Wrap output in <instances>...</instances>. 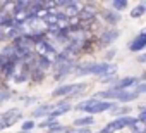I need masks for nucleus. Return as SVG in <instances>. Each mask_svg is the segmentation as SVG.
I'll return each mask as SVG.
<instances>
[{"instance_id": "7", "label": "nucleus", "mask_w": 146, "mask_h": 133, "mask_svg": "<svg viewBox=\"0 0 146 133\" xmlns=\"http://www.w3.org/2000/svg\"><path fill=\"white\" fill-rule=\"evenodd\" d=\"M137 81V78H134V76H127V78H124V80H120L119 83H115V90H119V92H124V88H129V87H132L134 83Z\"/></svg>"}, {"instance_id": "15", "label": "nucleus", "mask_w": 146, "mask_h": 133, "mask_svg": "<svg viewBox=\"0 0 146 133\" xmlns=\"http://www.w3.org/2000/svg\"><path fill=\"white\" fill-rule=\"evenodd\" d=\"M112 7H113L115 11H124V9L127 7V2H125V0H113V2H112Z\"/></svg>"}, {"instance_id": "3", "label": "nucleus", "mask_w": 146, "mask_h": 133, "mask_svg": "<svg viewBox=\"0 0 146 133\" xmlns=\"http://www.w3.org/2000/svg\"><path fill=\"white\" fill-rule=\"evenodd\" d=\"M137 123V119H134V118H131V116H120V118H117L115 121H112V123H108L100 133H115V131H119V130H122V128H125V126H134Z\"/></svg>"}, {"instance_id": "4", "label": "nucleus", "mask_w": 146, "mask_h": 133, "mask_svg": "<svg viewBox=\"0 0 146 133\" xmlns=\"http://www.w3.org/2000/svg\"><path fill=\"white\" fill-rule=\"evenodd\" d=\"M86 88L84 83H74V85H62L52 92L53 97H64V95H79Z\"/></svg>"}, {"instance_id": "22", "label": "nucleus", "mask_w": 146, "mask_h": 133, "mask_svg": "<svg viewBox=\"0 0 146 133\" xmlns=\"http://www.w3.org/2000/svg\"><path fill=\"white\" fill-rule=\"evenodd\" d=\"M115 55V50H110V52H107V59H112Z\"/></svg>"}, {"instance_id": "21", "label": "nucleus", "mask_w": 146, "mask_h": 133, "mask_svg": "<svg viewBox=\"0 0 146 133\" xmlns=\"http://www.w3.org/2000/svg\"><path fill=\"white\" fill-rule=\"evenodd\" d=\"M7 99H11V92L9 90H2V92H0V102H4Z\"/></svg>"}, {"instance_id": "14", "label": "nucleus", "mask_w": 146, "mask_h": 133, "mask_svg": "<svg viewBox=\"0 0 146 133\" xmlns=\"http://www.w3.org/2000/svg\"><path fill=\"white\" fill-rule=\"evenodd\" d=\"M144 12H146V5H144V4H141V5H137V7H134V9H132L131 16H132V17H141Z\"/></svg>"}, {"instance_id": "17", "label": "nucleus", "mask_w": 146, "mask_h": 133, "mask_svg": "<svg viewBox=\"0 0 146 133\" xmlns=\"http://www.w3.org/2000/svg\"><path fill=\"white\" fill-rule=\"evenodd\" d=\"M55 126H58V121L57 119H52V118H48L45 123H41V128H55Z\"/></svg>"}, {"instance_id": "20", "label": "nucleus", "mask_w": 146, "mask_h": 133, "mask_svg": "<svg viewBox=\"0 0 146 133\" xmlns=\"http://www.w3.org/2000/svg\"><path fill=\"white\" fill-rule=\"evenodd\" d=\"M129 111H131L129 107H117V109H113L112 112H113V114H124V116H125Z\"/></svg>"}, {"instance_id": "1", "label": "nucleus", "mask_w": 146, "mask_h": 133, "mask_svg": "<svg viewBox=\"0 0 146 133\" xmlns=\"http://www.w3.org/2000/svg\"><path fill=\"white\" fill-rule=\"evenodd\" d=\"M78 111H84V112H90V114H98V112H103V111H113L117 109L113 102H107V100H98V99H90V100H84V102H79L76 105Z\"/></svg>"}, {"instance_id": "23", "label": "nucleus", "mask_w": 146, "mask_h": 133, "mask_svg": "<svg viewBox=\"0 0 146 133\" xmlns=\"http://www.w3.org/2000/svg\"><path fill=\"white\" fill-rule=\"evenodd\" d=\"M137 60H139V62H146V54L139 55V57H137Z\"/></svg>"}, {"instance_id": "18", "label": "nucleus", "mask_w": 146, "mask_h": 133, "mask_svg": "<svg viewBox=\"0 0 146 133\" xmlns=\"http://www.w3.org/2000/svg\"><path fill=\"white\" fill-rule=\"evenodd\" d=\"M35 124H36L35 121H24V123H23V131H29V130H33Z\"/></svg>"}, {"instance_id": "24", "label": "nucleus", "mask_w": 146, "mask_h": 133, "mask_svg": "<svg viewBox=\"0 0 146 133\" xmlns=\"http://www.w3.org/2000/svg\"><path fill=\"white\" fill-rule=\"evenodd\" d=\"M76 133H90V130H88V128H81V130H78Z\"/></svg>"}, {"instance_id": "11", "label": "nucleus", "mask_w": 146, "mask_h": 133, "mask_svg": "<svg viewBox=\"0 0 146 133\" xmlns=\"http://www.w3.org/2000/svg\"><path fill=\"white\" fill-rule=\"evenodd\" d=\"M134 99H137V93L136 92H120V95H119V100L120 102H131Z\"/></svg>"}, {"instance_id": "25", "label": "nucleus", "mask_w": 146, "mask_h": 133, "mask_svg": "<svg viewBox=\"0 0 146 133\" xmlns=\"http://www.w3.org/2000/svg\"><path fill=\"white\" fill-rule=\"evenodd\" d=\"M141 80H146V73H144V75H143V78H141Z\"/></svg>"}, {"instance_id": "10", "label": "nucleus", "mask_w": 146, "mask_h": 133, "mask_svg": "<svg viewBox=\"0 0 146 133\" xmlns=\"http://www.w3.org/2000/svg\"><path fill=\"white\" fill-rule=\"evenodd\" d=\"M36 48H38V52H40V55H50V54H55V50H53V47L46 42V40H43L41 43H38L36 45Z\"/></svg>"}, {"instance_id": "12", "label": "nucleus", "mask_w": 146, "mask_h": 133, "mask_svg": "<svg viewBox=\"0 0 146 133\" xmlns=\"http://www.w3.org/2000/svg\"><path fill=\"white\" fill-rule=\"evenodd\" d=\"M93 123H95V119H93L91 116L79 118V119H76V121H74V124H76V126H83V128H84V126H90V124H93Z\"/></svg>"}, {"instance_id": "6", "label": "nucleus", "mask_w": 146, "mask_h": 133, "mask_svg": "<svg viewBox=\"0 0 146 133\" xmlns=\"http://www.w3.org/2000/svg\"><path fill=\"white\" fill-rule=\"evenodd\" d=\"M144 47H146V30H144L143 33H139V35L131 42L129 48H131V52H139V50H143Z\"/></svg>"}, {"instance_id": "5", "label": "nucleus", "mask_w": 146, "mask_h": 133, "mask_svg": "<svg viewBox=\"0 0 146 133\" xmlns=\"http://www.w3.org/2000/svg\"><path fill=\"white\" fill-rule=\"evenodd\" d=\"M119 31L117 30H107V31H103L102 33V36H100V45L102 47H105V45H110V43H113L117 38H119Z\"/></svg>"}, {"instance_id": "26", "label": "nucleus", "mask_w": 146, "mask_h": 133, "mask_svg": "<svg viewBox=\"0 0 146 133\" xmlns=\"http://www.w3.org/2000/svg\"><path fill=\"white\" fill-rule=\"evenodd\" d=\"M21 133H29V131H21Z\"/></svg>"}, {"instance_id": "13", "label": "nucleus", "mask_w": 146, "mask_h": 133, "mask_svg": "<svg viewBox=\"0 0 146 133\" xmlns=\"http://www.w3.org/2000/svg\"><path fill=\"white\" fill-rule=\"evenodd\" d=\"M95 14H96V12H95L91 7H86V9H83V11L79 12V16H81L83 19H93V17H95Z\"/></svg>"}, {"instance_id": "2", "label": "nucleus", "mask_w": 146, "mask_h": 133, "mask_svg": "<svg viewBox=\"0 0 146 133\" xmlns=\"http://www.w3.org/2000/svg\"><path fill=\"white\" fill-rule=\"evenodd\" d=\"M115 71V66L113 64H108V62H93V64H84L81 66V69H78L76 73L79 76L83 75H98V76H107L110 73Z\"/></svg>"}, {"instance_id": "19", "label": "nucleus", "mask_w": 146, "mask_h": 133, "mask_svg": "<svg viewBox=\"0 0 146 133\" xmlns=\"http://www.w3.org/2000/svg\"><path fill=\"white\" fill-rule=\"evenodd\" d=\"M136 93H137V95L146 93V81H143V83H139V85L136 87Z\"/></svg>"}, {"instance_id": "16", "label": "nucleus", "mask_w": 146, "mask_h": 133, "mask_svg": "<svg viewBox=\"0 0 146 133\" xmlns=\"http://www.w3.org/2000/svg\"><path fill=\"white\" fill-rule=\"evenodd\" d=\"M132 133H146V123L137 121V123L132 126Z\"/></svg>"}, {"instance_id": "8", "label": "nucleus", "mask_w": 146, "mask_h": 133, "mask_svg": "<svg viewBox=\"0 0 146 133\" xmlns=\"http://www.w3.org/2000/svg\"><path fill=\"white\" fill-rule=\"evenodd\" d=\"M55 111V105H52V104H45V105H41V107H38L36 111H33V116L35 118H41V116H50L52 112Z\"/></svg>"}, {"instance_id": "9", "label": "nucleus", "mask_w": 146, "mask_h": 133, "mask_svg": "<svg viewBox=\"0 0 146 133\" xmlns=\"http://www.w3.org/2000/svg\"><path fill=\"white\" fill-rule=\"evenodd\" d=\"M102 16H103V19H105L107 23H110V24H117V23L120 21V16H119V12L103 11V12H102Z\"/></svg>"}]
</instances>
